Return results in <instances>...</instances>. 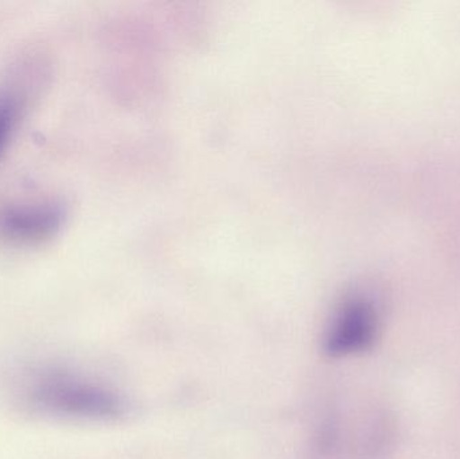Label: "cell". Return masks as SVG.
<instances>
[{
  "label": "cell",
  "mask_w": 460,
  "mask_h": 459,
  "mask_svg": "<svg viewBox=\"0 0 460 459\" xmlns=\"http://www.w3.org/2000/svg\"><path fill=\"white\" fill-rule=\"evenodd\" d=\"M18 105L11 96L0 97V158L7 147L13 127H15Z\"/></svg>",
  "instance_id": "obj_4"
},
{
  "label": "cell",
  "mask_w": 460,
  "mask_h": 459,
  "mask_svg": "<svg viewBox=\"0 0 460 459\" xmlns=\"http://www.w3.org/2000/svg\"><path fill=\"white\" fill-rule=\"evenodd\" d=\"M378 317L372 302L356 296L338 309L323 337L330 357L342 358L367 349L377 336Z\"/></svg>",
  "instance_id": "obj_2"
},
{
  "label": "cell",
  "mask_w": 460,
  "mask_h": 459,
  "mask_svg": "<svg viewBox=\"0 0 460 459\" xmlns=\"http://www.w3.org/2000/svg\"><path fill=\"white\" fill-rule=\"evenodd\" d=\"M62 218V210L49 205L7 210L0 216V236L15 243L40 242L58 231Z\"/></svg>",
  "instance_id": "obj_3"
},
{
  "label": "cell",
  "mask_w": 460,
  "mask_h": 459,
  "mask_svg": "<svg viewBox=\"0 0 460 459\" xmlns=\"http://www.w3.org/2000/svg\"><path fill=\"white\" fill-rule=\"evenodd\" d=\"M40 406L72 417L111 419L124 412V403L118 393L72 376L48 377L35 393Z\"/></svg>",
  "instance_id": "obj_1"
}]
</instances>
